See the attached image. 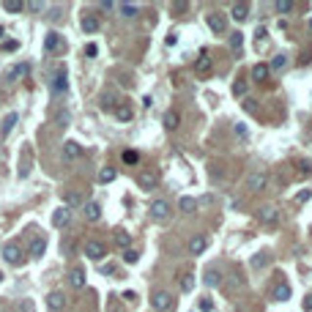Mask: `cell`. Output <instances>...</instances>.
Listing matches in <instances>:
<instances>
[{
  "mask_svg": "<svg viewBox=\"0 0 312 312\" xmlns=\"http://www.w3.org/2000/svg\"><path fill=\"white\" fill-rule=\"evenodd\" d=\"M151 304H153V310H159V312H173L175 298H173V293H167V291H153Z\"/></svg>",
  "mask_w": 312,
  "mask_h": 312,
  "instance_id": "obj_1",
  "label": "cell"
},
{
  "mask_svg": "<svg viewBox=\"0 0 312 312\" xmlns=\"http://www.w3.org/2000/svg\"><path fill=\"white\" fill-rule=\"evenodd\" d=\"M206 25H208V30H214V33H225V30H228V20H225L222 11H208Z\"/></svg>",
  "mask_w": 312,
  "mask_h": 312,
  "instance_id": "obj_2",
  "label": "cell"
},
{
  "mask_svg": "<svg viewBox=\"0 0 312 312\" xmlns=\"http://www.w3.org/2000/svg\"><path fill=\"white\" fill-rule=\"evenodd\" d=\"M3 260H6V263H11V266H22L25 263V255H22V250H20V244H6V247H3Z\"/></svg>",
  "mask_w": 312,
  "mask_h": 312,
  "instance_id": "obj_3",
  "label": "cell"
},
{
  "mask_svg": "<svg viewBox=\"0 0 312 312\" xmlns=\"http://www.w3.org/2000/svg\"><path fill=\"white\" fill-rule=\"evenodd\" d=\"M77 156H83V146H80L77 140H66V143H63V159L74 162Z\"/></svg>",
  "mask_w": 312,
  "mask_h": 312,
  "instance_id": "obj_4",
  "label": "cell"
},
{
  "mask_svg": "<svg viewBox=\"0 0 312 312\" xmlns=\"http://www.w3.org/2000/svg\"><path fill=\"white\" fill-rule=\"evenodd\" d=\"M151 216L156 219V222H165L167 216H170V206H167V200H153L151 203Z\"/></svg>",
  "mask_w": 312,
  "mask_h": 312,
  "instance_id": "obj_5",
  "label": "cell"
},
{
  "mask_svg": "<svg viewBox=\"0 0 312 312\" xmlns=\"http://www.w3.org/2000/svg\"><path fill=\"white\" fill-rule=\"evenodd\" d=\"M257 219H260L263 225H277L279 222V211L274 206H263L260 211H257Z\"/></svg>",
  "mask_w": 312,
  "mask_h": 312,
  "instance_id": "obj_6",
  "label": "cell"
},
{
  "mask_svg": "<svg viewBox=\"0 0 312 312\" xmlns=\"http://www.w3.org/2000/svg\"><path fill=\"white\" fill-rule=\"evenodd\" d=\"M66 66H61V69H58V77L55 80H52V93H55V96H61V93H66V88H69V80H66Z\"/></svg>",
  "mask_w": 312,
  "mask_h": 312,
  "instance_id": "obj_7",
  "label": "cell"
},
{
  "mask_svg": "<svg viewBox=\"0 0 312 312\" xmlns=\"http://www.w3.org/2000/svg\"><path fill=\"white\" fill-rule=\"evenodd\" d=\"M266 184H269V175L266 173H252L247 178V189H252V192H263Z\"/></svg>",
  "mask_w": 312,
  "mask_h": 312,
  "instance_id": "obj_8",
  "label": "cell"
},
{
  "mask_svg": "<svg viewBox=\"0 0 312 312\" xmlns=\"http://www.w3.org/2000/svg\"><path fill=\"white\" fill-rule=\"evenodd\" d=\"M85 255H88L90 260H104L107 250H104V244H99V241H88L85 244Z\"/></svg>",
  "mask_w": 312,
  "mask_h": 312,
  "instance_id": "obj_9",
  "label": "cell"
},
{
  "mask_svg": "<svg viewBox=\"0 0 312 312\" xmlns=\"http://www.w3.org/2000/svg\"><path fill=\"white\" fill-rule=\"evenodd\" d=\"M44 47H47V52H63V49H66V42H63L58 33H47Z\"/></svg>",
  "mask_w": 312,
  "mask_h": 312,
  "instance_id": "obj_10",
  "label": "cell"
},
{
  "mask_svg": "<svg viewBox=\"0 0 312 312\" xmlns=\"http://www.w3.org/2000/svg\"><path fill=\"white\" fill-rule=\"evenodd\" d=\"M187 247H189V252H192V255H203V252L208 250V238L206 236H192Z\"/></svg>",
  "mask_w": 312,
  "mask_h": 312,
  "instance_id": "obj_11",
  "label": "cell"
},
{
  "mask_svg": "<svg viewBox=\"0 0 312 312\" xmlns=\"http://www.w3.org/2000/svg\"><path fill=\"white\" fill-rule=\"evenodd\" d=\"M47 307H49V310H52V312H63V310H66V296H63V293H49V296H47Z\"/></svg>",
  "mask_w": 312,
  "mask_h": 312,
  "instance_id": "obj_12",
  "label": "cell"
},
{
  "mask_svg": "<svg viewBox=\"0 0 312 312\" xmlns=\"http://www.w3.org/2000/svg\"><path fill=\"white\" fill-rule=\"evenodd\" d=\"M69 219H71V211L66 206L55 208V214H52V225H55V228H66V225H69Z\"/></svg>",
  "mask_w": 312,
  "mask_h": 312,
  "instance_id": "obj_13",
  "label": "cell"
},
{
  "mask_svg": "<svg viewBox=\"0 0 312 312\" xmlns=\"http://www.w3.org/2000/svg\"><path fill=\"white\" fill-rule=\"evenodd\" d=\"M203 282H206V288H216V285H222V271H219V269H208L206 277H203Z\"/></svg>",
  "mask_w": 312,
  "mask_h": 312,
  "instance_id": "obj_14",
  "label": "cell"
},
{
  "mask_svg": "<svg viewBox=\"0 0 312 312\" xmlns=\"http://www.w3.org/2000/svg\"><path fill=\"white\" fill-rule=\"evenodd\" d=\"M14 124H17V112H8L6 118H3V124H0V140L8 137V132L14 129Z\"/></svg>",
  "mask_w": 312,
  "mask_h": 312,
  "instance_id": "obj_15",
  "label": "cell"
},
{
  "mask_svg": "<svg viewBox=\"0 0 312 312\" xmlns=\"http://www.w3.org/2000/svg\"><path fill=\"white\" fill-rule=\"evenodd\" d=\"M230 14H233V20H236V22H244L247 17H250V6H247V3H233Z\"/></svg>",
  "mask_w": 312,
  "mask_h": 312,
  "instance_id": "obj_16",
  "label": "cell"
},
{
  "mask_svg": "<svg viewBox=\"0 0 312 312\" xmlns=\"http://www.w3.org/2000/svg\"><path fill=\"white\" fill-rule=\"evenodd\" d=\"M99 216H102V206H99V203H85V219H88V222H96Z\"/></svg>",
  "mask_w": 312,
  "mask_h": 312,
  "instance_id": "obj_17",
  "label": "cell"
},
{
  "mask_svg": "<svg viewBox=\"0 0 312 312\" xmlns=\"http://www.w3.org/2000/svg\"><path fill=\"white\" fill-rule=\"evenodd\" d=\"M137 184L146 189V192H151V189H156V175H153V173H140L137 175Z\"/></svg>",
  "mask_w": 312,
  "mask_h": 312,
  "instance_id": "obj_18",
  "label": "cell"
},
{
  "mask_svg": "<svg viewBox=\"0 0 312 312\" xmlns=\"http://www.w3.org/2000/svg\"><path fill=\"white\" fill-rule=\"evenodd\" d=\"M44 250H47V238H44V236H36L33 244H30V255H33V257H42Z\"/></svg>",
  "mask_w": 312,
  "mask_h": 312,
  "instance_id": "obj_19",
  "label": "cell"
},
{
  "mask_svg": "<svg viewBox=\"0 0 312 312\" xmlns=\"http://www.w3.org/2000/svg\"><path fill=\"white\" fill-rule=\"evenodd\" d=\"M194 71H197L200 77H206L208 71H211V58H208V55H200L197 61H194Z\"/></svg>",
  "mask_w": 312,
  "mask_h": 312,
  "instance_id": "obj_20",
  "label": "cell"
},
{
  "mask_svg": "<svg viewBox=\"0 0 312 312\" xmlns=\"http://www.w3.org/2000/svg\"><path fill=\"white\" fill-rule=\"evenodd\" d=\"M69 282L74 285V288H83V285H85V271L80 269V266H77V269H71V271H69Z\"/></svg>",
  "mask_w": 312,
  "mask_h": 312,
  "instance_id": "obj_21",
  "label": "cell"
},
{
  "mask_svg": "<svg viewBox=\"0 0 312 312\" xmlns=\"http://www.w3.org/2000/svg\"><path fill=\"white\" fill-rule=\"evenodd\" d=\"M28 71H30L28 63H17L14 69H8V74H6V77H8V80H20V77H25Z\"/></svg>",
  "mask_w": 312,
  "mask_h": 312,
  "instance_id": "obj_22",
  "label": "cell"
},
{
  "mask_svg": "<svg viewBox=\"0 0 312 312\" xmlns=\"http://www.w3.org/2000/svg\"><path fill=\"white\" fill-rule=\"evenodd\" d=\"M178 124H181V115H178L175 110H167V112H165V126L170 129V132H173V129H178Z\"/></svg>",
  "mask_w": 312,
  "mask_h": 312,
  "instance_id": "obj_23",
  "label": "cell"
},
{
  "mask_svg": "<svg viewBox=\"0 0 312 312\" xmlns=\"http://www.w3.org/2000/svg\"><path fill=\"white\" fill-rule=\"evenodd\" d=\"M252 77H255L257 83L269 80V66H266V63H255V66H252Z\"/></svg>",
  "mask_w": 312,
  "mask_h": 312,
  "instance_id": "obj_24",
  "label": "cell"
},
{
  "mask_svg": "<svg viewBox=\"0 0 312 312\" xmlns=\"http://www.w3.org/2000/svg\"><path fill=\"white\" fill-rule=\"evenodd\" d=\"M132 115H134V112H132L129 104H118V107H115V118L124 121V124H126V121H132Z\"/></svg>",
  "mask_w": 312,
  "mask_h": 312,
  "instance_id": "obj_25",
  "label": "cell"
},
{
  "mask_svg": "<svg viewBox=\"0 0 312 312\" xmlns=\"http://www.w3.org/2000/svg\"><path fill=\"white\" fill-rule=\"evenodd\" d=\"M178 208L184 211V214H192L194 208H197V200H194V197H187V194H184V197L178 200Z\"/></svg>",
  "mask_w": 312,
  "mask_h": 312,
  "instance_id": "obj_26",
  "label": "cell"
},
{
  "mask_svg": "<svg viewBox=\"0 0 312 312\" xmlns=\"http://www.w3.org/2000/svg\"><path fill=\"white\" fill-rule=\"evenodd\" d=\"M274 298H277V301H288V298H291V285H277V288H274Z\"/></svg>",
  "mask_w": 312,
  "mask_h": 312,
  "instance_id": "obj_27",
  "label": "cell"
},
{
  "mask_svg": "<svg viewBox=\"0 0 312 312\" xmlns=\"http://www.w3.org/2000/svg\"><path fill=\"white\" fill-rule=\"evenodd\" d=\"M3 8H6L8 14H20V11H25V3H22V0H6Z\"/></svg>",
  "mask_w": 312,
  "mask_h": 312,
  "instance_id": "obj_28",
  "label": "cell"
},
{
  "mask_svg": "<svg viewBox=\"0 0 312 312\" xmlns=\"http://www.w3.org/2000/svg\"><path fill=\"white\" fill-rule=\"evenodd\" d=\"M293 8H296V3H291V0H277V3H274V11H277V14H291Z\"/></svg>",
  "mask_w": 312,
  "mask_h": 312,
  "instance_id": "obj_29",
  "label": "cell"
},
{
  "mask_svg": "<svg viewBox=\"0 0 312 312\" xmlns=\"http://www.w3.org/2000/svg\"><path fill=\"white\" fill-rule=\"evenodd\" d=\"M124 17H137L140 14V6H134V3H121V6H115Z\"/></svg>",
  "mask_w": 312,
  "mask_h": 312,
  "instance_id": "obj_30",
  "label": "cell"
},
{
  "mask_svg": "<svg viewBox=\"0 0 312 312\" xmlns=\"http://www.w3.org/2000/svg\"><path fill=\"white\" fill-rule=\"evenodd\" d=\"M115 107H118L115 93H104V96H102V110H112V112H115Z\"/></svg>",
  "mask_w": 312,
  "mask_h": 312,
  "instance_id": "obj_31",
  "label": "cell"
},
{
  "mask_svg": "<svg viewBox=\"0 0 312 312\" xmlns=\"http://www.w3.org/2000/svg\"><path fill=\"white\" fill-rule=\"evenodd\" d=\"M30 173V151L25 148V153H22V165H20V178H28Z\"/></svg>",
  "mask_w": 312,
  "mask_h": 312,
  "instance_id": "obj_32",
  "label": "cell"
},
{
  "mask_svg": "<svg viewBox=\"0 0 312 312\" xmlns=\"http://www.w3.org/2000/svg\"><path fill=\"white\" fill-rule=\"evenodd\" d=\"M83 30H85V33H96V30H99V20H96V17H83Z\"/></svg>",
  "mask_w": 312,
  "mask_h": 312,
  "instance_id": "obj_33",
  "label": "cell"
},
{
  "mask_svg": "<svg viewBox=\"0 0 312 312\" xmlns=\"http://www.w3.org/2000/svg\"><path fill=\"white\" fill-rule=\"evenodd\" d=\"M17 312H36L33 298H20V301H17Z\"/></svg>",
  "mask_w": 312,
  "mask_h": 312,
  "instance_id": "obj_34",
  "label": "cell"
},
{
  "mask_svg": "<svg viewBox=\"0 0 312 312\" xmlns=\"http://www.w3.org/2000/svg\"><path fill=\"white\" fill-rule=\"evenodd\" d=\"M266 263H269V252H257V255L252 257V269H263Z\"/></svg>",
  "mask_w": 312,
  "mask_h": 312,
  "instance_id": "obj_35",
  "label": "cell"
},
{
  "mask_svg": "<svg viewBox=\"0 0 312 312\" xmlns=\"http://www.w3.org/2000/svg\"><path fill=\"white\" fill-rule=\"evenodd\" d=\"M55 124L69 126V124H71V112H69V110H58V112H55Z\"/></svg>",
  "mask_w": 312,
  "mask_h": 312,
  "instance_id": "obj_36",
  "label": "cell"
},
{
  "mask_svg": "<svg viewBox=\"0 0 312 312\" xmlns=\"http://www.w3.org/2000/svg\"><path fill=\"white\" fill-rule=\"evenodd\" d=\"M115 244H118V247H124V250H129V244H132V236L121 230V233H115Z\"/></svg>",
  "mask_w": 312,
  "mask_h": 312,
  "instance_id": "obj_37",
  "label": "cell"
},
{
  "mask_svg": "<svg viewBox=\"0 0 312 312\" xmlns=\"http://www.w3.org/2000/svg\"><path fill=\"white\" fill-rule=\"evenodd\" d=\"M124 260H126V263H129V266H134V263H137V260H140V252L129 247V250H124Z\"/></svg>",
  "mask_w": 312,
  "mask_h": 312,
  "instance_id": "obj_38",
  "label": "cell"
},
{
  "mask_svg": "<svg viewBox=\"0 0 312 312\" xmlns=\"http://www.w3.org/2000/svg\"><path fill=\"white\" fill-rule=\"evenodd\" d=\"M99 181H102V184H110V181H115V170H112V167H104L102 173H99Z\"/></svg>",
  "mask_w": 312,
  "mask_h": 312,
  "instance_id": "obj_39",
  "label": "cell"
},
{
  "mask_svg": "<svg viewBox=\"0 0 312 312\" xmlns=\"http://www.w3.org/2000/svg\"><path fill=\"white\" fill-rule=\"evenodd\" d=\"M194 288V279H192V274H184V277H181V291L184 293H189Z\"/></svg>",
  "mask_w": 312,
  "mask_h": 312,
  "instance_id": "obj_40",
  "label": "cell"
},
{
  "mask_svg": "<svg viewBox=\"0 0 312 312\" xmlns=\"http://www.w3.org/2000/svg\"><path fill=\"white\" fill-rule=\"evenodd\" d=\"M233 93L244 96V93H247V80H236V83H233Z\"/></svg>",
  "mask_w": 312,
  "mask_h": 312,
  "instance_id": "obj_41",
  "label": "cell"
},
{
  "mask_svg": "<svg viewBox=\"0 0 312 312\" xmlns=\"http://www.w3.org/2000/svg\"><path fill=\"white\" fill-rule=\"evenodd\" d=\"M285 63H288V58H285V55H277V58H274V61H271L269 71H271V69H274V71H277V69H282Z\"/></svg>",
  "mask_w": 312,
  "mask_h": 312,
  "instance_id": "obj_42",
  "label": "cell"
},
{
  "mask_svg": "<svg viewBox=\"0 0 312 312\" xmlns=\"http://www.w3.org/2000/svg\"><path fill=\"white\" fill-rule=\"evenodd\" d=\"M230 44H233V49H241V44H244V36L241 33H230Z\"/></svg>",
  "mask_w": 312,
  "mask_h": 312,
  "instance_id": "obj_43",
  "label": "cell"
},
{
  "mask_svg": "<svg viewBox=\"0 0 312 312\" xmlns=\"http://www.w3.org/2000/svg\"><path fill=\"white\" fill-rule=\"evenodd\" d=\"M66 203H69V206H83V197L74 194V192H69V194H66Z\"/></svg>",
  "mask_w": 312,
  "mask_h": 312,
  "instance_id": "obj_44",
  "label": "cell"
},
{
  "mask_svg": "<svg viewBox=\"0 0 312 312\" xmlns=\"http://www.w3.org/2000/svg\"><path fill=\"white\" fill-rule=\"evenodd\" d=\"M0 47L6 49V52H17V49H20V42H14V39H11V42H3Z\"/></svg>",
  "mask_w": 312,
  "mask_h": 312,
  "instance_id": "obj_45",
  "label": "cell"
},
{
  "mask_svg": "<svg viewBox=\"0 0 312 312\" xmlns=\"http://www.w3.org/2000/svg\"><path fill=\"white\" fill-rule=\"evenodd\" d=\"M214 310V301L211 298H200V312H211Z\"/></svg>",
  "mask_w": 312,
  "mask_h": 312,
  "instance_id": "obj_46",
  "label": "cell"
},
{
  "mask_svg": "<svg viewBox=\"0 0 312 312\" xmlns=\"http://www.w3.org/2000/svg\"><path fill=\"white\" fill-rule=\"evenodd\" d=\"M124 162H126V165H137V153H134V151H126L124 153Z\"/></svg>",
  "mask_w": 312,
  "mask_h": 312,
  "instance_id": "obj_47",
  "label": "cell"
},
{
  "mask_svg": "<svg viewBox=\"0 0 312 312\" xmlns=\"http://www.w3.org/2000/svg\"><path fill=\"white\" fill-rule=\"evenodd\" d=\"M244 110H247V112H255L257 110V102H255V99H247V102H244Z\"/></svg>",
  "mask_w": 312,
  "mask_h": 312,
  "instance_id": "obj_48",
  "label": "cell"
},
{
  "mask_svg": "<svg viewBox=\"0 0 312 312\" xmlns=\"http://www.w3.org/2000/svg\"><path fill=\"white\" fill-rule=\"evenodd\" d=\"M99 8H102V11H112V8H115V3H110V0H102V3H99Z\"/></svg>",
  "mask_w": 312,
  "mask_h": 312,
  "instance_id": "obj_49",
  "label": "cell"
},
{
  "mask_svg": "<svg viewBox=\"0 0 312 312\" xmlns=\"http://www.w3.org/2000/svg\"><path fill=\"white\" fill-rule=\"evenodd\" d=\"M96 52H99V47H96V44H88V47H85V55H88V58H93Z\"/></svg>",
  "mask_w": 312,
  "mask_h": 312,
  "instance_id": "obj_50",
  "label": "cell"
},
{
  "mask_svg": "<svg viewBox=\"0 0 312 312\" xmlns=\"http://www.w3.org/2000/svg\"><path fill=\"white\" fill-rule=\"evenodd\" d=\"M236 134H238V137H247V126H244V124H236Z\"/></svg>",
  "mask_w": 312,
  "mask_h": 312,
  "instance_id": "obj_51",
  "label": "cell"
},
{
  "mask_svg": "<svg viewBox=\"0 0 312 312\" xmlns=\"http://www.w3.org/2000/svg\"><path fill=\"white\" fill-rule=\"evenodd\" d=\"M25 8H30V11H42L44 3H39V0H36V3H30V6H25Z\"/></svg>",
  "mask_w": 312,
  "mask_h": 312,
  "instance_id": "obj_52",
  "label": "cell"
},
{
  "mask_svg": "<svg viewBox=\"0 0 312 312\" xmlns=\"http://www.w3.org/2000/svg\"><path fill=\"white\" fill-rule=\"evenodd\" d=\"M307 200H310V192H301V194L296 197V203H307Z\"/></svg>",
  "mask_w": 312,
  "mask_h": 312,
  "instance_id": "obj_53",
  "label": "cell"
},
{
  "mask_svg": "<svg viewBox=\"0 0 312 312\" xmlns=\"http://www.w3.org/2000/svg\"><path fill=\"white\" fill-rule=\"evenodd\" d=\"M124 298H126V301H134L137 296H134V291H126V293H124Z\"/></svg>",
  "mask_w": 312,
  "mask_h": 312,
  "instance_id": "obj_54",
  "label": "cell"
},
{
  "mask_svg": "<svg viewBox=\"0 0 312 312\" xmlns=\"http://www.w3.org/2000/svg\"><path fill=\"white\" fill-rule=\"evenodd\" d=\"M304 307H307V310L312 312V296H307V298H304Z\"/></svg>",
  "mask_w": 312,
  "mask_h": 312,
  "instance_id": "obj_55",
  "label": "cell"
},
{
  "mask_svg": "<svg viewBox=\"0 0 312 312\" xmlns=\"http://www.w3.org/2000/svg\"><path fill=\"white\" fill-rule=\"evenodd\" d=\"M310 28H312V22H310Z\"/></svg>",
  "mask_w": 312,
  "mask_h": 312,
  "instance_id": "obj_56",
  "label": "cell"
}]
</instances>
